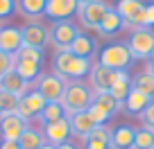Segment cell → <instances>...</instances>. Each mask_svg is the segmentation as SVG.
Segmentation results:
<instances>
[{"label": "cell", "mask_w": 154, "mask_h": 149, "mask_svg": "<svg viewBox=\"0 0 154 149\" xmlns=\"http://www.w3.org/2000/svg\"><path fill=\"white\" fill-rule=\"evenodd\" d=\"M149 61H154V50H152V54H149Z\"/></svg>", "instance_id": "obj_42"}, {"label": "cell", "mask_w": 154, "mask_h": 149, "mask_svg": "<svg viewBox=\"0 0 154 149\" xmlns=\"http://www.w3.org/2000/svg\"><path fill=\"white\" fill-rule=\"evenodd\" d=\"M41 149H57V147H54V145H50V142H45V145H43Z\"/></svg>", "instance_id": "obj_41"}, {"label": "cell", "mask_w": 154, "mask_h": 149, "mask_svg": "<svg viewBox=\"0 0 154 149\" xmlns=\"http://www.w3.org/2000/svg\"><path fill=\"white\" fill-rule=\"evenodd\" d=\"M113 79H116V70H109V68L100 66V63H95V66L91 68V72H88V82H91L93 93L109 91Z\"/></svg>", "instance_id": "obj_16"}, {"label": "cell", "mask_w": 154, "mask_h": 149, "mask_svg": "<svg viewBox=\"0 0 154 149\" xmlns=\"http://www.w3.org/2000/svg\"><path fill=\"white\" fill-rule=\"evenodd\" d=\"M147 72L154 77V61H147Z\"/></svg>", "instance_id": "obj_39"}, {"label": "cell", "mask_w": 154, "mask_h": 149, "mask_svg": "<svg viewBox=\"0 0 154 149\" xmlns=\"http://www.w3.org/2000/svg\"><path fill=\"white\" fill-rule=\"evenodd\" d=\"M20 48H23L20 27H0V50L7 54H16Z\"/></svg>", "instance_id": "obj_18"}, {"label": "cell", "mask_w": 154, "mask_h": 149, "mask_svg": "<svg viewBox=\"0 0 154 149\" xmlns=\"http://www.w3.org/2000/svg\"><path fill=\"white\" fill-rule=\"evenodd\" d=\"M111 5H106L104 0H95V2H88V5L79 7L77 9V18H79V23H82V27L86 29H95L100 27L102 18H104V14L109 11Z\"/></svg>", "instance_id": "obj_9"}, {"label": "cell", "mask_w": 154, "mask_h": 149, "mask_svg": "<svg viewBox=\"0 0 154 149\" xmlns=\"http://www.w3.org/2000/svg\"><path fill=\"white\" fill-rule=\"evenodd\" d=\"M45 2L48 0H16V9L20 11V16H25L32 23L45 14Z\"/></svg>", "instance_id": "obj_24"}, {"label": "cell", "mask_w": 154, "mask_h": 149, "mask_svg": "<svg viewBox=\"0 0 154 149\" xmlns=\"http://www.w3.org/2000/svg\"><path fill=\"white\" fill-rule=\"evenodd\" d=\"M145 27L154 29V0L149 5H145Z\"/></svg>", "instance_id": "obj_36"}, {"label": "cell", "mask_w": 154, "mask_h": 149, "mask_svg": "<svg viewBox=\"0 0 154 149\" xmlns=\"http://www.w3.org/2000/svg\"><path fill=\"white\" fill-rule=\"evenodd\" d=\"M152 149H154V147H152Z\"/></svg>", "instance_id": "obj_44"}, {"label": "cell", "mask_w": 154, "mask_h": 149, "mask_svg": "<svg viewBox=\"0 0 154 149\" xmlns=\"http://www.w3.org/2000/svg\"><path fill=\"white\" fill-rule=\"evenodd\" d=\"M18 95L14 93H7V91H0V106H2V113H16L18 109Z\"/></svg>", "instance_id": "obj_32"}, {"label": "cell", "mask_w": 154, "mask_h": 149, "mask_svg": "<svg viewBox=\"0 0 154 149\" xmlns=\"http://www.w3.org/2000/svg\"><path fill=\"white\" fill-rule=\"evenodd\" d=\"M0 149H20L18 140H0Z\"/></svg>", "instance_id": "obj_37"}, {"label": "cell", "mask_w": 154, "mask_h": 149, "mask_svg": "<svg viewBox=\"0 0 154 149\" xmlns=\"http://www.w3.org/2000/svg\"><path fill=\"white\" fill-rule=\"evenodd\" d=\"M16 11V0H0V20L9 18Z\"/></svg>", "instance_id": "obj_34"}, {"label": "cell", "mask_w": 154, "mask_h": 149, "mask_svg": "<svg viewBox=\"0 0 154 149\" xmlns=\"http://www.w3.org/2000/svg\"><path fill=\"white\" fill-rule=\"evenodd\" d=\"M27 129V122L18 113H2L0 115V140H18Z\"/></svg>", "instance_id": "obj_12"}, {"label": "cell", "mask_w": 154, "mask_h": 149, "mask_svg": "<svg viewBox=\"0 0 154 149\" xmlns=\"http://www.w3.org/2000/svg\"><path fill=\"white\" fill-rule=\"evenodd\" d=\"M68 124H70V136H77V138H82V140L86 138V136H91L93 131L100 127L95 120H93V115L88 113V111L68 115Z\"/></svg>", "instance_id": "obj_14"}, {"label": "cell", "mask_w": 154, "mask_h": 149, "mask_svg": "<svg viewBox=\"0 0 154 149\" xmlns=\"http://www.w3.org/2000/svg\"><path fill=\"white\" fill-rule=\"evenodd\" d=\"M0 115H2V106H0Z\"/></svg>", "instance_id": "obj_43"}, {"label": "cell", "mask_w": 154, "mask_h": 149, "mask_svg": "<svg viewBox=\"0 0 154 149\" xmlns=\"http://www.w3.org/2000/svg\"><path fill=\"white\" fill-rule=\"evenodd\" d=\"M57 149H79V147H77L75 142H70V140H68V142H61V145H57Z\"/></svg>", "instance_id": "obj_38"}, {"label": "cell", "mask_w": 154, "mask_h": 149, "mask_svg": "<svg viewBox=\"0 0 154 149\" xmlns=\"http://www.w3.org/2000/svg\"><path fill=\"white\" fill-rule=\"evenodd\" d=\"M79 5H77V0H48L45 2V14L52 23L57 20H68L72 14H77Z\"/></svg>", "instance_id": "obj_13"}, {"label": "cell", "mask_w": 154, "mask_h": 149, "mask_svg": "<svg viewBox=\"0 0 154 149\" xmlns=\"http://www.w3.org/2000/svg\"><path fill=\"white\" fill-rule=\"evenodd\" d=\"M48 34H50V45H52L54 52H57V50H68L70 48L72 41L79 36V29L68 18V20H57V23H52L48 27Z\"/></svg>", "instance_id": "obj_6"}, {"label": "cell", "mask_w": 154, "mask_h": 149, "mask_svg": "<svg viewBox=\"0 0 154 149\" xmlns=\"http://www.w3.org/2000/svg\"><path fill=\"white\" fill-rule=\"evenodd\" d=\"M154 147V129L152 127H138L134 133V149H152Z\"/></svg>", "instance_id": "obj_30"}, {"label": "cell", "mask_w": 154, "mask_h": 149, "mask_svg": "<svg viewBox=\"0 0 154 149\" xmlns=\"http://www.w3.org/2000/svg\"><path fill=\"white\" fill-rule=\"evenodd\" d=\"M131 61H134V57H131L127 43L104 45V48L100 50V54H97V63L104 66V68H109V70H116V72L118 70H127Z\"/></svg>", "instance_id": "obj_3"}, {"label": "cell", "mask_w": 154, "mask_h": 149, "mask_svg": "<svg viewBox=\"0 0 154 149\" xmlns=\"http://www.w3.org/2000/svg\"><path fill=\"white\" fill-rule=\"evenodd\" d=\"M9 70H14V54H7L0 50V79L5 77Z\"/></svg>", "instance_id": "obj_33"}, {"label": "cell", "mask_w": 154, "mask_h": 149, "mask_svg": "<svg viewBox=\"0 0 154 149\" xmlns=\"http://www.w3.org/2000/svg\"><path fill=\"white\" fill-rule=\"evenodd\" d=\"M134 133L136 129H131L129 124L113 127L109 136V149H134Z\"/></svg>", "instance_id": "obj_17"}, {"label": "cell", "mask_w": 154, "mask_h": 149, "mask_svg": "<svg viewBox=\"0 0 154 149\" xmlns=\"http://www.w3.org/2000/svg\"><path fill=\"white\" fill-rule=\"evenodd\" d=\"M122 25H125L122 23V16L116 11V7H109V11L104 14L100 27H97V34H100L102 39H111V36H116V34L120 32Z\"/></svg>", "instance_id": "obj_20"}, {"label": "cell", "mask_w": 154, "mask_h": 149, "mask_svg": "<svg viewBox=\"0 0 154 149\" xmlns=\"http://www.w3.org/2000/svg\"><path fill=\"white\" fill-rule=\"evenodd\" d=\"M27 88H29V84L25 82V79L20 77L16 70H9L5 77L0 79V91L14 93V95H18V97H23L25 93H27Z\"/></svg>", "instance_id": "obj_22"}, {"label": "cell", "mask_w": 154, "mask_h": 149, "mask_svg": "<svg viewBox=\"0 0 154 149\" xmlns=\"http://www.w3.org/2000/svg\"><path fill=\"white\" fill-rule=\"evenodd\" d=\"M14 59H16V61H38V63H43V50L23 45V48L14 54Z\"/></svg>", "instance_id": "obj_31"}, {"label": "cell", "mask_w": 154, "mask_h": 149, "mask_svg": "<svg viewBox=\"0 0 154 149\" xmlns=\"http://www.w3.org/2000/svg\"><path fill=\"white\" fill-rule=\"evenodd\" d=\"M109 136L111 129L106 124H100L91 136L82 140V149H109Z\"/></svg>", "instance_id": "obj_23"}, {"label": "cell", "mask_w": 154, "mask_h": 149, "mask_svg": "<svg viewBox=\"0 0 154 149\" xmlns=\"http://www.w3.org/2000/svg\"><path fill=\"white\" fill-rule=\"evenodd\" d=\"M91 100H93V88L91 86H86L84 82H66V91H63L61 104L66 106L68 115L88 111Z\"/></svg>", "instance_id": "obj_2"}, {"label": "cell", "mask_w": 154, "mask_h": 149, "mask_svg": "<svg viewBox=\"0 0 154 149\" xmlns=\"http://www.w3.org/2000/svg\"><path fill=\"white\" fill-rule=\"evenodd\" d=\"M116 11L122 16V23L131 29L145 27V2L140 0H118Z\"/></svg>", "instance_id": "obj_8"}, {"label": "cell", "mask_w": 154, "mask_h": 149, "mask_svg": "<svg viewBox=\"0 0 154 149\" xmlns=\"http://www.w3.org/2000/svg\"><path fill=\"white\" fill-rule=\"evenodd\" d=\"M91 59H82V57H75L72 52L68 50H57L52 54V70L54 75L63 79V82H82L91 72Z\"/></svg>", "instance_id": "obj_1"}, {"label": "cell", "mask_w": 154, "mask_h": 149, "mask_svg": "<svg viewBox=\"0 0 154 149\" xmlns=\"http://www.w3.org/2000/svg\"><path fill=\"white\" fill-rule=\"evenodd\" d=\"M68 52H72L75 57H82V59H91L93 54H95V41H93L91 36H86V34L79 32V36L72 41V45L68 48Z\"/></svg>", "instance_id": "obj_25"}, {"label": "cell", "mask_w": 154, "mask_h": 149, "mask_svg": "<svg viewBox=\"0 0 154 149\" xmlns=\"http://www.w3.org/2000/svg\"><path fill=\"white\" fill-rule=\"evenodd\" d=\"M129 91H131V77H129V72H127V70H118V72H116L113 84H111V88H109V95L122 106V102L127 100Z\"/></svg>", "instance_id": "obj_19"}, {"label": "cell", "mask_w": 154, "mask_h": 149, "mask_svg": "<svg viewBox=\"0 0 154 149\" xmlns=\"http://www.w3.org/2000/svg\"><path fill=\"white\" fill-rule=\"evenodd\" d=\"M41 66H43V63H38V61H16L14 59V70L18 72L27 84L36 82V79L41 77Z\"/></svg>", "instance_id": "obj_27"}, {"label": "cell", "mask_w": 154, "mask_h": 149, "mask_svg": "<svg viewBox=\"0 0 154 149\" xmlns=\"http://www.w3.org/2000/svg\"><path fill=\"white\" fill-rule=\"evenodd\" d=\"M43 106H45V100L32 88V91H27L18 100V109H16V113H18L25 122H29V120H36V118L41 115Z\"/></svg>", "instance_id": "obj_10"}, {"label": "cell", "mask_w": 154, "mask_h": 149, "mask_svg": "<svg viewBox=\"0 0 154 149\" xmlns=\"http://www.w3.org/2000/svg\"><path fill=\"white\" fill-rule=\"evenodd\" d=\"M41 133H43L45 142L50 145H61L68 142L70 138V124H68V118L66 120H57V122H48V124H41Z\"/></svg>", "instance_id": "obj_15"}, {"label": "cell", "mask_w": 154, "mask_h": 149, "mask_svg": "<svg viewBox=\"0 0 154 149\" xmlns=\"http://www.w3.org/2000/svg\"><path fill=\"white\" fill-rule=\"evenodd\" d=\"M45 145V138H43V133L38 129H34V127H27V129L20 133V138H18V147L20 149H41Z\"/></svg>", "instance_id": "obj_28"}, {"label": "cell", "mask_w": 154, "mask_h": 149, "mask_svg": "<svg viewBox=\"0 0 154 149\" xmlns=\"http://www.w3.org/2000/svg\"><path fill=\"white\" fill-rule=\"evenodd\" d=\"M120 111V104L109 95V91H100V93H93V100L91 106H88V113L93 115V120L97 124H106L111 118Z\"/></svg>", "instance_id": "obj_4"}, {"label": "cell", "mask_w": 154, "mask_h": 149, "mask_svg": "<svg viewBox=\"0 0 154 149\" xmlns=\"http://www.w3.org/2000/svg\"><path fill=\"white\" fill-rule=\"evenodd\" d=\"M140 120H143V124H145V127H152V129H154V100L149 102L147 109L140 113Z\"/></svg>", "instance_id": "obj_35"}, {"label": "cell", "mask_w": 154, "mask_h": 149, "mask_svg": "<svg viewBox=\"0 0 154 149\" xmlns=\"http://www.w3.org/2000/svg\"><path fill=\"white\" fill-rule=\"evenodd\" d=\"M88 2H95V0H77V5H79V7H84V5H88Z\"/></svg>", "instance_id": "obj_40"}, {"label": "cell", "mask_w": 154, "mask_h": 149, "mask_svg": "<svg viewBox=\"0 0 154 149\" xmlns=\"http://www.w3.org/2000/svg\"><path fill=\"white\" fill-rule=\"evenodd\" d=\"M34 91L43 97L45 102H61L63 91H66V82L54 72H45L34 82Z\"/></svg>", "instance_id": "obj_7"}, {"label": "cell", "mask_w": 154, "mask_h": 149, "mask_svg": "<svg viewBox=\"0 0 154 149\" xmlns=\"http://www.w3.org/2000/svg\"><path fill=\"white\" fill-rule=\"evenodd\" d=\"M131 88H136V91H140L143 95H147L149 100H154V77L147 70L131 77Z\"/></svg>", "instance_id": "obj_29"}, {"label": "cell", "mask_w": 154, "mask_h": 149, "mask_svg": "<svg viewBox=\"0 0 154 149\" xmlns=\"http://www.w3.org/2000/svg\"><path fill=\"white\" fill-rule=\"evenodd\" d=\"M20 32H23V45H27V48L43 50L45 45L50 43L48 27H45V25H41L38 20H32V23H27L25 27H20Z\"/></svg>", "instance_id": "obj_11"}, {"label": "cell", "mask_w": 154, "mask_h": 149, "mask_svg": "<svg viewBox=\"0 0 154 149\" xmlns=\"http://www.w3.org/2000/svg\"><path fill=\"white\" fill-rule=\"evenodd\" d=\"M149 97L147 95H143L140 91H136V88H131L129 91V95H127V100L122 102V106L120 109L125 111V115H138L140 118V113H143L145 109H147V104H149Z\"/></svg>", "instance_id": "obj_21"}, {"label": "cell", "mask_w": 154, "mask_h": 149, "mask_svg": "<svg viewBox=\"0 0 154 149\" xmlns=\"http://www.w3.org/2000/svg\"><path fill=\"white\" fill-rule=\"evenodd\" d=\"M66 118H68V111H66V106H63L61 102H45L38 120H41V124H48V122L66 120Z\"/></svg>", "instance_id": "obj_26"}, {"label": "cell", "mask_w": 154, "mask_h": 149, "mask_svg": "<svg viewBox=\"0 0 154 149\" xmlns=\"http://www.w3.org/2000/svg\"><path fill=\"white\" fill-rule=\"evenodd\" d=\"M127 48H129L134 59H147L149 61V54L154 50V32L149 27L131 29L127 36Z\"/></svg>", "instance_id": "obj_5"}]
</instances>
